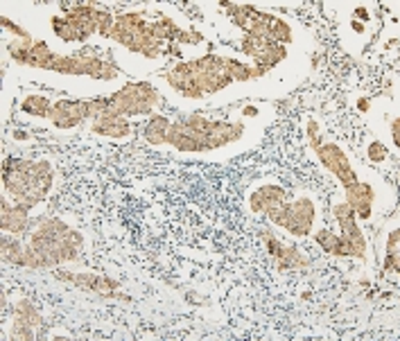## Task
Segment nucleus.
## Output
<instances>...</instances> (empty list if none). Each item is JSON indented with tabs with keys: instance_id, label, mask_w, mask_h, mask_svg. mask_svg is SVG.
Wrapping results in <instances>:
<instances>
[{
	"instance_id": "obj_7",
	"label": "nucleus",
	"mask_w": 400,
	"mask_h": 341,
	"mask_svg": "<svg viewBox=\"0 0 400 341\" xmlns=\"http://www.w3.org/2000/svg\"><path fill=\"white\" fill-rule=\"evenodd\" d=\"M348 190V206L353 208V213H360V217H369L371 215V188L369 186H362V184H355L346 188Z\"/></svg>"
},
{
	"instance_id": "obj_2",
	"label": "nucleus",
	"mask_w": 400,
	"mask_h": 341,
	"mask_svg": "<svg viewBox=\"0 0 400 341\" xmlns=\"http://www.w3.org/2000/svg\"><path fill=\"white\" fill-rule=\"evenodd\" d=\"M317 152H319V158L323 161V165L328 167L330 172H335V177L342 181L346 188L357 184V177L353 174V169H350V165L346 161V156L342 154V150L335 147V145H319Z\"/></svg>"
},
{
	"instance_id": "obj_5",
	"label": "nucleus",
	"mask_w": 400,
	"mask_h": 341,
	"mask_svg": "<svg viewBox=\"0 0 400 341\" xmlns=\"http://www.w3.org/2000/svg\"><path fill=\"white\" fill-rule=\"evenodd\" d=\"M285 203V192L281 188H260L256 190V194L251 197V206L253 211H267L272 213L276 208H281V206Z\"/></svg>"
},
{
	"instance_id": "obj_1",
	"label": "nucleus",
	"mask_w": 400,
	"mask_h": 341,
	"mask_svg": "<svg viewBox=\"0 0 400 341\" xmlns=\"http://www.w3.org/2000/svg\"><path fill=\"white\" fill-rule=\"evenodd\" d=\"M270 215L272 222H276L278 226H285L287 230H292L294 235H308L312 219H314V208L308 199H299L296 203H283L281 208H276Z\"/></svg>"
},
{
	"instance_id": "obj_9",
	"label": "nucleus",
	"mask_w": 400,
	"mask_h": 341,
	"mask_svg": "<svg viewBox=\"0 0 400 341\" xmlns=\"http://www.w3.org/2000/svg\"><path fill=\"white\" fill-rule=\"evenodd\" d=\"M167 129H170L167 118H163V116H154V118L150 120L148 129H145V138H148L150 142H154V145L165 142V138H167Z\"/></svg>"
},
{
	"instance_id": "obj_14",
	"label": "nucleus",
	"mask_w": 400,
	"mask_h": 341,
	"mask_svg": "<svg viewBox=\"0 0 400 341\" xmlns=\"http://www.w3.org/2000/svg\"><path fill=\"white\" fill-rule=\"evenodd\" d=\"M355 14H357L360 18H365V21L369 18V14H367V9H365V7H357V11H355Z\"/></svg>"
},
{
	"instance_id": "obj_6",
	"label": "nucleus",
	"mask_w": 400,
	"mask_h": 341,
	"mask_svg": "<svg viewBox=\"0 0 400 341\" xmlns=\"http://www.w3.org/2000/svg\"><path fill=\"white\" fill-rule=\"evenodd\" d=\"M240 133H242V127H240V125L213 123V125H211V131L206 133V140H209V147H211V150H217V147H222V145L240 138Z\"/></svg>"
},
{
	"instance_id": "obj_12",
	"label": "nucleus",
	"mask_w": 400,
	"mask_h": 341,
	"mask_svg": "<svg viewBox=\"0 0 400 341\" xmlns=\"http://www.w3.org/2000/svg\"><path fill=\"white\" fill-rule=\"evenodd\" d=\"M52 28H55V34L62 36L64 41H77V32L72 30V26L64 18H52Z\"/></svg>"
},
{
	"instance_id": "obj_4",
	"label": "nucleus",
	"mask_w": 400,
	"mask_h": 341,
	"mask_svg": "<svg viewBox=\"0 0 400 341\" xmlns=\"http://www.w3.org/2000/svg\"><path fill=\"white\" fill-rule=\"evenodd\" d=\"M93 131L100 133V136H111V138H123L129 133V123L123 116H113V113H104L93 123Z\"/></svg>"
},
{
	"instance_id": "obj_11",
	"label": "nucleus",
	"mask_w": 400,
	"mask_h": 341,
	"mask_svg": "<svg viewBox=\"0 0 400 341\" xmlns=\"http://www.w3.org/2000/svg\"><path fill=\"white\" fill-rule=\"evenodd\" d=\"M3 258L7 262H14V264H23L26 262V251H23L16 242H3Z\"/></svg>"
},
{
	"instance_id": "obj_13",
	"label": "nucleus",
	"mask_w": 400,
	"mask_h": 341,
	"mask_svg": "<svg viewBox=\"0 0 400 341\" xmlns=\"http://www.w3.org/2000/svg\"><path fill=\"white\" fill-rule=\"evenodd\" d=\"M367 152H369V158H371L373 163L384 161V156H387V152H384V147H382V142H371Z\"/></svg>"
},
{
	"instance_id": "obj_10",
	"label": "nucleus",
	"mask_w": 400,
	"mask_h": 341,
	"mask_svg": "<svg viewBox=\"0 0 400 341\" xmlns=\"http://www.w3.org/2000/svg\"><path fill=\"white\" fill-rule=\"evenodd\" d=\"M21 108H23L26 113L45 118V116H50L52 104H50V100H48V97H43V95H30V97H26V100H23Z\"/></svg>"
},
{
	"instance_id": "obj_8",
	"label": "nucleus",
	"mask_w": 400,
	"mask_h": 341,
	"mask_svg": "<svg viewBox=\"0 0 400 341\" xmlns=\"http://www.w3.org/2000/svg\"><path fill=\"white\" fill-rule=\"evenodd\" d=\"M28 224V211L21 206H7L3 203V228L9 233H21Z\"/></svg>"
},
{
	"instance_id": "obj_3",
	"label": "nucleus",
	"mask_w": 400,
	"mask_h": 341,
	"mask_svg": "<svg viewBox=\"0 0 400 341\" xmlns=\"http://www.w3.org/2000/svg\"><path fill=\"white\" fill-rule=\"evenodd\" d=\"M50 118L59 129H70L87 118V102L84 100H59L50 108Z\"/></svg>"
}]
</instances>
